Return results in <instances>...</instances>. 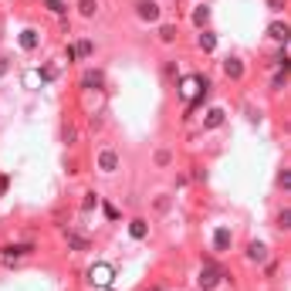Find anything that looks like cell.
Segmentation results:
<instances>
[{"instance_id":"cell-5","label":"cell","mask_w":291,"mask_h":291,"mask_svg":"<svg viewBox=\"0 0 291 291\" xmlns=\"http://www.w3.org/2000/svg\"><path fill=\"white\" fill-rule=\"evenodd\" d=\"M27 251H31V244H11V247H4V264H7V268H14V264H17V258H21V254H27Z\"/></svg>"},{"instance_id":"cell-29","label":"cell","mask_w":291,"mask_h":291,"mask_svg":"<svg viewBox=\"0 0 291 291\" xmlns=\"http://www.w3.org/2000/svg\"><path fill=\"white\" fill-rule=\"evenodd\" d=\"M4 71H7V61H4V58H0V75H4Z\"/></svg>"},{"instance_id":"cell-2","label":"cell","mask_w":291,"mask_h":291,"mask_svg":"<svg viewBox=\"0 0 291 291\" xmlns=\"http://www.w3.org/2000/svg\"><path fill=\"white\" fill-rule=\"evenodd\" d=\"M112 278H115V268H112V264H102V261H99V264H91V268H88V281L95 284V288H105V291H109V288H112Z\"/></svg>"},{"instance_id":"cell-13","label":"cell","mask_w":291,"mask_h":291,"mask_svg":"<svg viewBox=\"0 0 291 291\" xmlns=\"http://www.w3.org/2000/svg\"><path fill=\"white\" fill-rule=\"evenodd\" d=\"M197 44H200V51H207V55H210L213 47H217V34H213V31H200Z\"/></svg>"},{"instance_id":"cell-18","label":"cell","mask_w":291,"mask_h":291,"mask_svg":"<svg viewBox=\"0 0 291 291\" xmlns=\"http://www.w3.org/2000/svg\"><path fill=\"white\" fill-rule=\"evenodd\" d=\"M41 85H44L41 71H27V75H24V88H41Z\"/></svg>"},{"instance_id":"cell-10","label":"cell","mask_w":291,"mask_h":291,"mask_svg":"<svg viewBox=\"0 0 291 291\" xmlns=\"http://www.w3.org/2000/svg\"><path fill=\"white\" fill-rule=\"evenodd\" d=\"M224 109H210V112H207V119H203V125H207V129H220V125H224Z\"/></svg>"},{"instance_id":"cell-3","label":"cell","mask_w":291,"mask_h":291,"mask_svg":"<svg viewBox=\"0 0 291 291\" xmlns=\"http://www.w3.org/2000/svg\"><path fill=\"white\" fill-rule=\"evenodd\" d=\"M220 281H224V271L217 268V264H207V268L200 271V288H203V291H213Z\"/></svg>"},{"instance_id":"cell-21","label":"cell","mask_w":291,"mask_h":291,"mask_svg":"<svg viewBox=\"0 0 291 291\" xmlns=\"http://www.w3.org/2000/svg\"><path fill=\"white\" fill-rule=\"evenodd\" d=\"M68 244L75 247V251H85V247H88V237H81V234H68Z\"/></svg>"},{"instance_id":"cell-16","label":"cell","mask_w":291,"mask_h":291,"mask_svg":"<svg viewBox=\"0 0 291 291\" xmlns=\"http://www.w3.org/2000/svg\"><path fill=\"white\" fill-rule=\"evenodd\" d=\"M207 21H210V7H207V4H200V7H193V24H197V27H203Z\"/></svg>"},{"instance_id":"cell-26","label":"cell","mask_w":291,"mask_h":291,"mask_svg":"<svg viewBox=\"0 0 291 291\" xmlns=\"http://www.w3.org/2000/svg\"><path fill=\"white\" fill-rule=\"evenodd\" d=\"M156 163H159V166H163V163H169V149H159V153H156Z\"/></svg>"},{"instance_id":"cell-1","label":"cell","mask_w":291,"mask_h":291,"mask_svg":"<svg viewBox=\"0 0 291 291\" xmlns=\"http://www.w3.org/2000/svg\"><path fill=\"white\" fill-rule=\"evenodd\" d=\"M203 91H210V78H203V75H183L179 78V99L190 109L203 99Z\"/></svg>"},{"instance_id":"cell-27","label":"cell","mask_w":291,"mask_h":291,"mask_svg":"<svg viewBox=\"0 0 291 291\" xmlns=\"http://www.w3.org/2000/svg\"><path fill=\"white\" fill-rule=\"evenodd\" d=\"M284 4H288V0H268L271 11H284Z\"/></svg>"},{"instance_id":"cell-28","label":"cell","mask_w":291,"mask_h":291,"mask_svg":"<svg viewBox=\"0 0 291 291\" xmlns=\"http://www.w3.org/2000/svg\"><path fill=\"white\" fill-rule=\"evenodd\" d=\"M105 217H109V220H115V217H119V210H115L112 203H105Z\"/></svg>"},{"instance_id":"cell-23","label":"cell","mask_w":291,"mask_h":291,"mask_svg":"<svg viewBox=\"0 0 291 291\" xmlns=\"http://www.w3.org/2000/svg\"><path fill=\"white\" fill-rule=\"evenodd\" d=\"M278 227H281V230H288V227H291V210H281V217H278Z\"/></svg>"},{"instance_id":"cell-20","label":"cell","mask_w":291,"mask_h":291,"mask_svg":"<svg viewBox=\"0 0 291 291\" xmlns=\"http://www.w3.org/2000/svg\"><path fill=\"white\" fill-rule=\"evenodd\" d=\"M159 41L173 44V41H176V27H173V24H163V27H159Z\"/></svg>"},{"instance_id":"cell-6","label":"cell","mask_w":291,"mask_h":291,"mask_svg":"<svg viewBox=\"0 0 291 291\" xmlns=\"http://www.w3.org/2000/svg\"><path fill=\"white\" fill-rule=\"evenodd\" d=\"M224 71H227V78H234V81H237V78H244V61L230 55V58L224 61Z\"/></svg>"},{"instance_id":"cell-11","label":"cell","mask_w":291,"mask_h":291,"mask_svg":"<svg viewBox=\"0 0 291 291\" xmlns=\"http://www.w3.org/2000/svg\"><path fill=\"white\" fill-rule=\"evenodd\" d=\"M268 37H274L278 44H281V41H288V24H284V21H274V24L268 27Z\"/></svg>"},{"instance_id":"cell-25","label":"cell","mask_w":291,"mask_h":291,"mask_svg":"<svg viewBox=\"0 0 291 291\" xmlns=\"http://www.w3.org/2000/svg\"><path fill=\"white\" fill-rule=\"evenodd\" d=\"M284 190H291V169H281V179H278Z\"/></svg>"},{"instance_id":"cell-7","label":"cell","mask_w":291,"mask_h":291,"mask_svg":"<svg viewBox=\"0 0 291 291\" xmlns=\"http://www.w3.org/2000/svg\"><path fill=\"white\" fill-rule=\"evenodd\" d=\"M135 11H139L142 21H156V17H159V4H153V0H139V7H135Z\"/></svg>"},{"instance_id":"cell-22","label":"cell","mask_w":291,"mask_h":291,"mask_svg":"<svg viewBox=\"0 0 291 291\" xmlns=\"http://www.w3.org/2000/svg\"><path fill=\"white\" fill-rule=\"evenodd\" d=\"M44 7L51 14H58V17H65V4H61V0H44Z\"/></svg>"},{"instance_id":"cell-30","label":"cell","mask_w":291,"mask_h":291,"mask_svg":"<svg viewBox=\"0 0 291 291\" xmlns=\"http://www.w3.org/2000/svg\"><path fill=\"white\" fill-rule=\"evenodd\" d=\"M146 291H163V288H159V284H156V288H146Z\"/></svg>"},{"instance_id":"cell-12","label":"cell","mask_w":291,"mask_h":291,"mask_svg":"<svg viewBox=\"0 0 291 291\" xmlns=\"http://www.w3.org/2000/svg\"><path fill=\"white\" fill-rule=\"evenodd\" d=\"M85 55H91V41H78L75 47L68 44V58H71V61H78V58H85Z\"/></svg>"},{"instance_id":"cell-4","label":"cell","mask_w":291,"mask_h":291,"mask_svg":"<svg viewBox=\"0 0 291 291\" xmlns=\"http://www.w3.org/2000/svg\"><path fill=\"white\" fill-rule=\"evenodd\" d=\"M102 85H105V78H102L99 68H88V71L81 75V88H85V91H99Z\"/></svg>"},{"instance_id":"cell-8","label":"cell","mask_w":291,"mask_h":291,"mask_svg":"<svg viewBox=\"0 0 291 291\" xmlns=\"http://www.w3.org/2000/svg\"><path fill=\"white\" fill-rule=\"evenodd\" d=\"M99 166L105 169V173H112V169L119 166V156H115L112 149H102V153H99Z\"/></svg>"},{"instance_id":"cell-14","label":"cell","mask_w":291,"mask_h":291,"mask_svg":"<svg viewBox=\"0 0 291 291\" xmlns=\"http://www.w3.org/2000/svg\"><path fill=\"white\" fill-rule=\"evenodd\" d=\"M21 47L24 51H34V47H37V31H31V27L21 31Z\"/></svg>"},{"instance_id":"cell-17","label":"cell","mask_w":291,"mask_h":291,"mask_svg":"<svg viewBox=\"0 0 291 291\" xmlns=\"http://www.w3.org/2000/svg\"><path fill=\"white\" fill-rule=\"evenodd\" d=\"M129 234H132L135 240H142V237L149 234V224H146V220H132V224H129Z\"/></svg>"},{"instance_id":"cell-19","label":"cell","mask_w":291,"mask_h":291,"mask_svg":"<svg viewBox=\"0 0 291 291\" xmlns=\"http://www.w3.org/2000/svg\"><path fill=\"white\" fill-rule=\"evenodd\" d=\"M95 11H99L95 0H78V14H81V17H95Z\"/></svg>"},{"instance_id":"cell-9","label":"cell","mask_w":291,"mask_h":291,"mask_svg":"<svg viewBox=\"0 0 291 291\" xmlns=\"http://www.w3.org/2000/svg\"><path fill=\"white\" fill-rule=\"evenodd\" d=\"M230 240H234V237H230V230H227V227H217V234H213V247H217V251H227V247H230Z\"/></svg>"},{"instance_id":"cell-24","label":"cell","mask_w":291,"mask_h":291,"mask_svg":"<svg viewBox=\"0 0 291 291\" xmlns=\"http://www.w3.org/2000/svg\"><path fill=\"white\" fill-rule=\"evenodd\" d=\"M61 139H65V142H75V139H78V132H75L71 125H65V129H61Z\"/></svg>"},{"instance_id":"cell-15","label":"cell","mask_w":291,"mask_h":291,"mask_svg":"<svg viewBox=\"0 0 291 291\" xmlns=\"http://www.w3.org/2000/svg\"><path fill=\"white\" fill-rule=\"evenodd\" d=\"M247 258H251V261H264V258H268V247L261 244V240H254V244L247 247Z\"/></svg>"}]
</instances>
